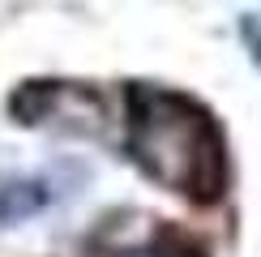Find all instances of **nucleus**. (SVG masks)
I'll list each match as a JSON object with an SVG mask.
<instances>
[{
  "label": "nucleus",
  "mask_w": 261,
  "mask_h": 257,
  "mask_svg": "<svg viewBox=\"0 0 261 257\" xmlns=\"http://www.w3.org/2000/svg\"><path fill=\"white\" fill-rule=\"evenodd\" d=\"M154 257H201L197 249V240H189V236H180V232H167L159 240V253Z\"/></svg>",
  "instance_id": "7ed1b4c3"
},
{
  "label": "nucleus",
  "mask_w": 261,
  "mask_h": 257,
  "mask_svg": "<svg viewBox=\"0 0 261 257\" xmlns=\"http://www.w3.org/2000/svg\"><path fill=\"white\" fill-rule=\"evenodd\" d=\"M128 150L150 180L193 201H214L227 189V146L197 99L167 86L133 82L124 90Z\"/></svg>",
  "instance_id": "f257e3e1"
},
{
  "label": "nucleus",
  "mask_w": 261,
  "mask_h": 257,
  "mask_svg": "<svg viewBox=\"0 0 261 257\" xmlns=\"http://www.w3.org/2000/svg\"><path fill=\"white\" fill-rule=\"evenodd\" d=\"M240 39H244L248 56L261 64V13H244L240 17Z\"/></svg>",
  "instance_id": "20e7f679"
},
{
  "label": "nucleus",
  "mask_w": 261,
  "mask_h": 257,
  "mask_svg": "<svg viewBox=\"0 0 261 257\" xmlns=\"http://www.w3.org/2000/svg\"><path fill=\"white\" fill-rule=\"evenodd\" d=\"M43 201H47L43 180H9V185H0V223L26 219V214L43 210Z\"/></svg>",
  "instance_id": "f03ea898"
},
{
  "label": "nucleus",
  "mask_w": 261,
  "mask_h": 257,
  "mask_svg": "<svg viewBox=\"0 0 261 257\" xmlns=\"http://www.w3.org/2000/svg\"><path fill=\"white\" fill-rule=\"evenodd\" d=\"M133 257H141V253H133Z\"/></svg>",
  "instance_id": "39448f33"
}]
</instances>
